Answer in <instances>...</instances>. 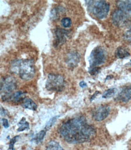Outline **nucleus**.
I'll list each match as a JSON object with an SVG mask.
<instances>
[{
  "instance_id": "obj_5",
  "label": "nucleus",
  "mask_w": 131,
  "mask_h": 150,
  "mask_svg": "<svg viewBox=\"0 0 131 150\" xmlns=\"http://www.w3.org/2000/svg\"><path fill=\"white\" fill-rule=\"evenodd\" d=\"M106 54L101 47H96L92 51L89 57L90 68L98 67L103 64L106 60Z\"/></svg>"
},
{
  "instance_id": "obj_18",
  "label": "nucleus",
  "mask_w": 131,
  "mask_h": 150,
  "mask_svg": "<svg viewBox=\"0 0 131 150\" xmlns=\"http://www.w3.org/2000/svg\"><path fill=\"white\" fill-rule=\"evenodd\" d=\"M116 93V90L115 88H111L109 89L108 90L105 91L104 93L103 94L102 97L104 98H110L112 96H113Z\"/></svg>"
},
{
  "instance_id": "obj_26",
  "label": "nucleus",
  "mask_w": 131,
  "mask_h": 150,
  "mask_svg": "<svg viewBox=\"0 0 131 150\" xmlns=\"http://www.w3.org/2000/svg\"><path fill=\"white\" fill-rule=\"evenodd\" d=\"M2 120H3V126H4L5 128L9 127V123H8L7 120L6 119H3Z\"/></svg>"
},
{
  "instance_id": "obj_14",
  "label": "nucleus",
  "mask_w": 131,
  "mask_h": 150,
  "mask_svg": "<svg viewBox=\"0 0 131 150\" xmlns=\"http://www.w3.org/2000/svg\"><path fill=\"white\" fill-rule=\"evenodd\" d=\"M23 106L27 109L35 111L37 108V104L29 98H25L23 101Z\"/></svg>"
},
{
  "instance_id": "obj_22",
  "label": "nucleus",
  "mask_w": 131,
  "mask_h": 150,
  "mask_svg": "<svg viewBox=\"0 0 131 150\" xmlns=\"http://www.w3.org/2000/svg\"><path fill=\"white\" fill-rule=\"evenodd\" d=\"M58 117V116H56V117H53L52 119H51L50 120H49L48 122V123H47L46 127H45V130H48L49 129H50V128L54 124V123L56 122V119Z\"/></svg>"
},
{
  "instance_id": "obj_3",
  "label": "nucleus",
  "mask_w": 131,
  "mask_h": 150,
  "mask_svg": "<svg viewBox=\"0 0 131 150\" xmlns=\"http://www.w3.org/2000/svg\"><path fill=\"white\" fill-rule=\"evenodd\" d=\"M87 9L90 13L100 20H103L108 16L110 6L105 1H87Z\"/></svg>"
},
{
  "instance_id": "obj_17",
  "label": "nucleus",
  "mask_w": 131,
  "mask_h": 150,
  "mask_svg": "<svg viewBox=\"0 0 131 150\" xmlns=\"http://www.w3.org/2000/svg\"><path fill=\"white\" fill-rule=\"evenodd\" d=\"M63 12V7H60V6H58L56 7L55 8H54V9H52V12H51V16L52 18L54 19V20H55L58 17L59 15H60V13L61 12Z\"/></svg>"
},
{
  "instance_id": "obj_28",
  "label": "nucleus",
  "mask_w": 131,
  "mask_h": 150,
  "mask_svg": "<svg viewBox=\"0 0 131 150\" xmlns=\"http://www.w3.org/2000/svg\"><path fill=\"white\" fill-rule=\"evenodd\" d=\"M3 89V83L0 81V91Z\"/></svg>"
},
{
  "instance_id": "obj_10",
  "label": "nucleus",
  "mask_w": 131,
  "mask_h": 150,
  "mask_svg": "<svg viewBox=\"0 0 131 150\" xmlns=\"http://www.w3.org/2000/svg\"><path fill=\"white\" fill-rule=\"evenodd\" d=\"M117 99L122 102H128L131 100V86L123 88L118 94Z\"/></svg>"
},
{
  "instance_id": "obj_19",
  "label": "nucleus",
  "mask_w": 131,
  "mask_h": 150,
  "mask_svg": "<svg viewBox=\"0 0 131 150\" xmlns=\"http://www.w3.org/2000/svg\"><path fill=\"white\" fill-rule=\"evenodd\" d=\"M20 125V127L18 129V131H23L25 129H27L29 128V124L28 122H27L25 120V119H24V121L23 120L18 123Z\"/></svg>"
},
{
  "instance_id": "obj_15",
  "label": "nucleus",
  "mask_w": 131,
  "mask_h": 150,
  "mask_svg": "<svg viewBox=\"0 0 131 150\" xmlns=\"http://www.w3.org/2000/svg\"><path fill=\"white\" fill-rule=\"evenodd\" d=\"M45 150H64L60 144L55 140H51L47 144Z\"/></svg>"
},
{
  "instance_id": "obj_24",
  "label": "nucleus",
  "mask_w": 131,
  "mask_h": 150,
  "mask_svg": "<svg viewBox=\"0 0 131 150\" xmlns=\"http://www.w3.org/2000/svg\"><path fill=\"white\" fill-rule=\"evenodd\" d=\"M100 68H99V67L90 68V69H89V73L91 74V75H95L97 73H98V72L100 71Z\"/></svg>"
},
{
  "instance_id": "obj_25",
  "label": "nucleus",
  "mask_w": 131,
  "mask_h": 150,
  "mask_svg": "<svg viewBox=\"0 0 131 150\" xmlns=\"http://www.w3.org/2000/svg\"><path fill=\"white\" fill-rule=\"evenodd\" d=\"M18 137V136H16L14 138H13L11 142H10V146H9V149H11V150H13V145L15 144V143L16 142V139H17Z\"/></svg>"
},
{
  "instance_id": "obj_12",
  "label": "nucleus",
  "mask_w": 131,
  "mask_h": 150,
  "mask_svg": "<svg viewBox=\"0 0 131 150\" xmlns=\"http://www.w3.org/2000/svg\"><path fill=\"white\" fill-rule=\"evenodd\" d=\"M117 5L119 9L131 16V1H118Z\"/></svg>"
},
{
  "instance_id": "obj_27",
  "label": "nucleus",
  "mask_w": 131,
  "mask_h": 150,
  "mask_svg": "<svg viewBox=\"0 0 131 150\" xmlns=\"http://www.w3.org/2000/svg\"><path fill=\"white\" fill-rule=\"evenodd\" d=\"M80 86L81 87H82V88H84V87L86 86L87 85H86V83L85 81H81V82L80 83Z\"/></svg>"
},
{
  "instance_id": "obj_8",
  "label": "nucleus",
  "mask_w": 131,
  "mask_h": 150,
  "mask_svg": "<svg viewBox=\"0 0 131 150\" xmlns=\"http://www.w3.org/2000/svg\"><path fill=\"white\" fill-rule=\"evenodd\" d=\"M110 112V108L108 105L97 106L92 111V117L97 121L101 122L108 117Z\"/></svg>"
},
{
  "instance_id": "obj_2",
  "label": "nucleus",
  "mask_w": 131,
  "mask_h": 150,
  "mask_svg": "<svg viewBox=\"0 0 131 150\" xmlns=\"http://www.w3.org/2000/svg\"><path fill=\"white\" fill-rule=\"evenodd\" d=\"M12 71L17 74L24 80H29L34 77L35 68L34 62L32 60H19L12 63Z\"/></svg>"
},
{
  "instance_id": "obj_21",
  "label": "nucleus",
  "mask_w": 131,
  "mask_h": 150,
  "mask_svg": "<svg viewBox=\"0 0 131 150\" xmlns=\"http://www.w3.org/2000/svg\"><path fill=\"white\" fill-rule=\"evenodd\" d=\"M61 23L64 28H68L71 26L72 21L69 18H64L61 20Z\"/></svg>"
},
{
  "instance_id": "obj_1",
  "label": "nucleus",
  "mask_w": 131,
  "mask_h": 150,
  "mask_svg": "<svg viewBox=\"0 0 131 150\" xmlns=\"http://www.w3.org/2000/svg\"><path fill=\"white\" fill-rule=\"evenodd\" d=\"M61 137L69 144H82L92 140L96 129L84 116H77L64 122L58 128Z\"/></svg>"
},
{
  "instance_id": "obj_4",
  "label": "nucleus",
  "mask_w": 131,
  "mask_h": 150,
  "mask_svg": "<svg viewBox=\"0 0 131 150\" xmlns=\"http://www.w3.org/2000/svg\"><path fill=\"white\" fill-rule=\"evenodd\" d=\"M65 86L64 77L59 74H49L48 75L46 87L48 91L60 92Z\"/></svg>"
},
{
  "instance_id": "obj_16",
  "label": "nucleus",
  "mask_w": 131,
  "mask_h": 150,
  "mask_svg": "<svg viewBox=\"0 0 131 150\" xmlns=\"http://www.w3.org/2000/svg\"><path fill=\"white\" fill-rule=\"evenodd\" d=\"M129 53L125 47H120L117 48L116 52V57L118 58H125L129 56Z\"/></svg>"
},
{
  "instance_id": "obj_9",
  "label": "nucleus",
  "mask_w": 131,
  "mask_h": 150,
  "mask_svg": "<svg viewBox=\"0 0 131 150\" xmlns=\"http://www.w3.org/2000/svg\"><path fill=\"white\" fill-rule=\"evenodd\" d=\"M68 31L61 28H56L55 30V40L54 45L55 47H58L63 45L68 37Z\"/></svg>"
},
{
  "instance_id": "obj_6",
  "label": "nucleus",
  "mask_w": 131,
  "mask_h": 150,
  "mask_svg": "<svg viewBox=\"0 0 131 150\" xmlns=\"http://www.w3.org/2000/svg\"><path fill=\"white\" fill-rule=\"evenodd\" d=\"M17 88V83L16 80L12 77H6L3 82V89L4 95L2 97V99L4 101L9 100V98L15 90Z\"/></svg>"
},
{
  "instance_id": "obj_7",
  "label": "nucleus",
  "mask_w": 131,
  "mask_h": 150,
  "mask_svg": "<svg viewBox=\"0 0 131 150\" xmlns=\"http://www.w3.org/2000/svg\"><path fill=\"white\" fill-rule=\"evenodd\" d=\"M130 18V16L119 9L115 11L112 15V21L117 26H124Z\"/></svg>"
},
{
  "instance_id": "obj_11",
  "label": "nucleus",
  "mask_w": 131,
  "mask_h": 150,
  "mask_svg": "<svg viewBox=\"0 0 131 150\" xmlns=\"http://www.w3.org/2000/svg\"><path fill=\"white\" fill-rule=\"evenodd\" d=\"M80 62V55L76 52H70L66 58V63L69 67L74 68Z\"/></svg>"
},
{
  "instance_id": "obj_13",
  "label": "nucleus",
  "mask_w": 131,
  "mask_h": 150,
  "mask_svg": "<svg viewBox=\"0 0 131 150\" xmlns=\"http://www.w3.org/2000/svg\"><path fill=\"white\" fill-rule=\"evenodd\" d=\"M26 93L23 91H19L14 92L13 94L11 95L9 98V100H12L13 102H20L21 101H23L24 99L25 98Z\"/></svg>"
},
{
  "instance_id": "obj_23",
  "label": "nucleus",
  "mask_w": 131,
  "mask_h": 150,
  "mask_svg": "<svg viewBox=\"0 0 131 150\" xmlns=\"http://www.w3.org/2000/svg\"><path fill=\"white\" fill-rule=\"evenodd\" d=\"M124 38L126 40L131 42V24L124 34Z\"/></svg>"
},
{
  "instance_id": "obj_20",
  "label": "nucleus",
  "mask_w": 131,
  "mask_h": 150,
  "mask_svg": "<svg viewBox=\"0 0 131 150\" xmlns=\"http://www.w3.org/2000/svg\"><path fill=\"white\" fill-rule=\"evenodd\" d=\"M46 134V130H42L35 137V140L37 142V143H39L41 142H42V140L44 139L45 136Z\"/></svg>"
}]
</instances>
